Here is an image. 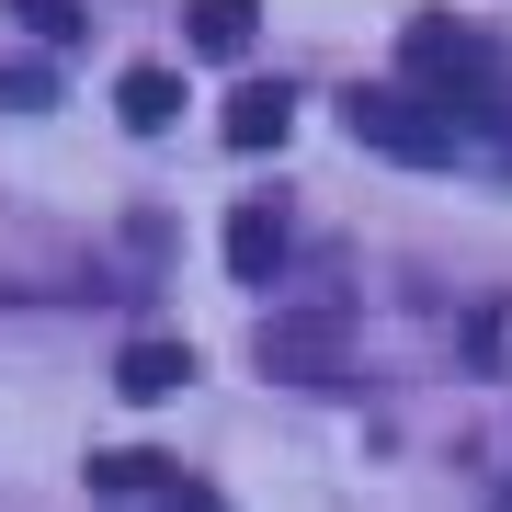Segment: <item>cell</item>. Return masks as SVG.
Wrapping results in <instances>:
<instances>
[{"label": "cell", "mask_w": 512, "mask_h": 512, "mask_svg": "<svg viewBox=\"0 0 512 512\" xmlns=\"http://www.w3.org/2000/svg\"><path fill=\"white\" fill-rule=\"evenodd\" d=\"M114 114H126L137 137H160L171 114H183V80H171V69H126V80H114Z\"/></svg>", "instance_id": "5"}, {"label": "cell", "mask_w": 512, "mask_h": 512, "mask_svg": "<svg viewBox=\"0 0 512 512\" xmlns=\"http://www.w3.org/2000/svg\"><path fill=\"white\" fill-rule=\"evenodd\" d=\"M160 512H228V501L205 490V478H171V490H160Z\"/></svg>", "instance_id": "11"}, {"label": "cell", "mask_w": 512, "mask_h": 512, "mask_svg": "<svg viewBox=\"0 0 512 512\" xmlns=\"http://www.w3.org/2000/svg\"><path fill=\"white\" fill-rule=\"evenodd\" d=\"M183 376H194L183 342H126V365H114V387H126V399H171Z\"/></svg>", "instance_id": "6"}, {"label": "cell", "mask_w": 512, "mask_h": 512, "mask_svg": "<svg viewBox=\"0 0 512 512\" xmlns=\"http://www.w3.org/2000/svg\"><path fill=\"white\" fill-rule=\"evenodd\" d=\"M228 262H239V285H262V274H274V262H285V205H239V217H228Z\"/></svg>", "instance_id": "3"}, {"label": "cell", "mask_w": 512, "mask_h": 512, "mask_svg": "<svg viewBox=\"0 0 512 512\" xmlns=\"http://www.w3.org/2000/svg\"><path fill=\"white\" fill-rule=\"evenodd\" d=\"M399 57H410V80H433V114L444 126H490L501 148H512V57L490 46V35H467V23H444V12H421L410 35H399Z\"/></svg>", "instance_id": "1"}, {"label": "cell", "mask_w": 512, "mask_h": 512, "mask_svg": "<svg viewBox=\"0 0 512 512\" xmlns=\"http://www.w3.org/2000/svg\"><path fill=\"white\" fill-rule=\"evenodd\" d=\"M262 365H330V319H308V330H262Z\"/></svg>", "instance_id": "9"}, {"label": "cell", "mask_w": 512, "mask_h": 512, "mask_svg": "<svg viewBox=\"0 0 512 512\" xmlns=\"http://www.w3.org/2000/svg\"><path fill=\"white\" fill-rule=\"evenodd\" d=\"M342 126L365 137L376 160H410V171H444V160L467 148V137L433 114V92H410V80H353V92H342Z\"/></svg>", "instance_id": "2"}, {"label": "cell", "mask_w": 512, "mask_h": 512, "mask_svg": "<svg viewBox=\"0 0 512 512\" xmlns=\"http://www.w3.org/2000/svg\"><path fill=\"white\" fill-rule=\"evenodd\" d=\"M285 126H296V92H285V80H251V92L228 103V148H285Z\"/></svg>", "instance_id": "4"}, {"label": "cell", "mask_w": 512, "mask_h": 512, "mask_svg": "<svg viewBox=\"0 0 512 512\" xmlns=\"http://www.w3.org/2000/svg\"><path fill=\"white\" fill-rule=\"evenodd\" d=\"M92 478H103V490H171L183 467H171V456H92Z\"/></svg>", "instance_id": "8"}, {"label": "cell", "mask_w": 512, "mask_h": 512, "mask_svg": "<svg viewBox=\"0 0 512 512\" xmlns=\"http://www.w3.org/2000/svg\"><path fill=\"white\" fill-rule=\"evenodd\" d=\"M12 12H23V23H35V35H46V46H69V35H80V12H69V0H12Z\"/></svg>", "instance_id": "10"}, {"label": "cell", "mask_w": 512, "mask_h": 512, "mask_svg": "<svg viewBox=\"0 0 512 512\" xmlns=\"http://www.w3.org/2000/svg\"><path fill=\"white\" fill-rule=\"evenodd\" d=\"M194 46L205 57H239V46H251V0H194Z\"/></svg>", "instance_id": "7"}]
</instances>
